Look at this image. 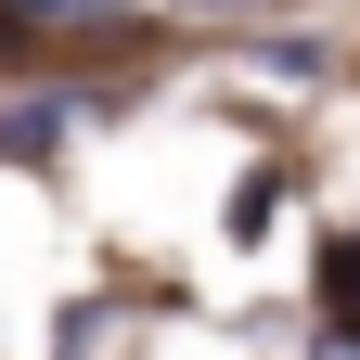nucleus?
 <instances>
[{"instance_id": "1", "label": "nucleus", "mask_w": 360, "mask_h": 360, "mask_svg": "<svg viewBox=\"0 0 360 360\" xmlns=\"http://www.w3.org/2000/svg\"><path fill=\"white\" fill-rule=\"evenodd\" d=\"M322 322L360 347V232H335V245H322Z\"/></svg>"}, {"instance_id": "2", "label": "nucleus", "mask_w": 360, "mask_h": 360, "mask_svg": "<svg viewBox=\"0 0 360 360\" xmlns=\"http://www.w3.org/2000/svg\"><path fill=\"white\" fill-rule=\"evenodd\" d=\"M0 26H129V0H0Z\"/></svg>"}, {"instance_id": "3", "label": "nucleus", "mask_w": 360, "mask_h": 360, "mask_svg": "<svg viewBox=\"0 0 360 360\" xmlns=\"http://www.w3.org/2000/svg\"><path fill=\"white\" fill-rule=\"evenodd\" d=\"M0 155H13V167H39V155H52V116H0Z\"/></svg>"}]
</instances>
